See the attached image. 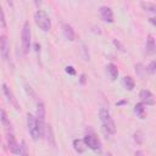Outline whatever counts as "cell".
Returning <instances> with one entry per match:
<instances>
[{
    "mask_svg": "<svg viewBox=\"0 0 156 156\" xmlns=\"http://www.w3.org/2000/svg\"><path fill=\"white\" fill-rule=\"evenodd\" d=\"M27 128H28V132L34 141L44 138L45 122L38 121L35 118V116H33L32 113H27Z\"/></svg>",
    "mask_w": 156,
    "mask_h": 156,
    "instance_id": "cell-1",
    "label": "cell"
},
{
    "mask_svg": "<svg viewBox=\"0 0 156 156\" xmlns=\"http://www.w3.org/2000/svg\"><path fill=\"white\" fill-rule=\"evenodd\" d=\"M99 117H100V122L102 126V129L106 134H111L113 135L116 133V124L113 118L111 117L110 111L106 107H100L99 110Z\"/></svg>",
    "mask_w": 156,
    "mask_h": 156,
    "instance_id": "cell-2",
    "label": "cell"
},
{
    "mask_svg": "<svg viewBox=\"0 0 156 156\" xmlns=\"http://www.w3.org/2000/svg\"><path fill=\"white\" fill-rule=\"evenodd\" d=\"M21 45H22V51L23 54H28L30 50L32 45V32H30V24L28 21L23 23L22 32H21Z\"/></svg>",
    "mask_w": 156,
    "mask_h": 156,
    "instance_id": "cell-3",
    "label": "cell"
},
{
    "mask_svg": "<svg viewBox=\"0 0 156 156\" xmlns=\"http://www.w3.org/2000/svg\"><path fill=\"white\" fill-rule=\"evenodd\" d=\"M34 22L35 24L43 30V32H49L51 28V21L49 15L44 10H37L34 13Z\"/></svg>",
    "mask_w": 156,
    "mask_h": 156,
    "instance_id": "cell-4",
    "label": "cell"
},
{
    "mask_svg": "<svg viewBox=\"0 0 156 156\" xmlns=\"http://www.w3.org/2000/svg\"><path fill=\"white\" fill-rule=\"evenodd\" d=\"M83 141H84L85 146L89 147L90 150H93L95 152H100L101 151L102 145H101V141H100V139H99V136L96 134H94V133L85 134V136L83 138Z\"/></svg>",
    "mask_w": 156,
    "mask_h": 156,
    "instance_id": "cell-5",
    "label": "cell"
},
{
    "mask_svg": "<svg viewBox=\"0 0 156 156\" xmlns=\"http://www.w3.org/2000/svg\"><path fill=\"white\" fill-rule=\"evenodd\" d=\"M0 56L7 61L10 56V41L6 35H0Z\"/></svg>",
    "mask_w": 156,
    "mask_h": 156,
    "instance_id": "cell-6",
    "label": "cell"
},
{
    "mask_svg": "<svg viewBox=\"0 0 156 156\" xmlns=\"http://www.w3.org/2000/svg\"><path fill=\"white\" fill-rule=\"evenodd\" d=\"M7 147L10 152L13 155H20L21 154V145L17 143L13 133H7Z\"/></svg>",
    "mask_w": 156,
    "mask_h": 156,
    "instance_id": "cell-7",
    "label": "cell"
},
{
    "mask_svg": "<svg viewBox=\"0 0 156 156\" xmlns=\"http://www.w3.org/2000/svg\"><path fill=\"white\" fill-rule=\"evenodd\" d=\"M2 87V91H4V95L6 96V99H7V101L10 102V105H12L16 110H20V105H18V101H17V99L15 98V95H13V93H12V90L10 89V87L7 85V84H2L1 85Z\"/></svg>",
    "mask_w": 156,
    "mask_h": 156,
    "instance_id": "cell-8",
    "label": "cell"
},
{
    "mask_svg": "<svg viewBox=\"0 0 156 156\" xmlns=\"http://www.w3.org/2000/svg\"><path fill=\"white\" fill-rule=\"evenodd\" d=\"M99 15H100V18L104 21V22H107V23H112L113 22V12H112V9L108 7V6H101L99 9Z\"/></svg>",
    "mask_w": 156,
    "mask_h": 156,
    "instance_id": "cell-9",
    "label": "cell"
},
{
    "mask_svg": "<svg viewBox=\"0 0 156 156\" xmlns=\"http://www.w3.org/2000/svg\"><path fill=\"white\" fill-rule=\"evenodd\" d=\"M139 98L141 100V104L144 105H149V106H152L155 105V96L154 94L147 90V89H143L140 93H139Z\"/></svg>",
    "mask_w": 156,
    "mask_h": 156,
    "instance_id": "cell-10",
    "label": "cell"
},
{
    "mask_svg": "<svg viewBox=\"0 0 156 156\" xmlns=\"http://www.w3.org/2000/svg\"><path fill=\"white\" fill-rule=\"evenodd\" d=\"M62 33H63V37L69 40V41H73L76 39V33H74V29L71 24L68 23H62Z\"/></svg>",
    "mask_w": 156,
    "mask_h": 156,
    "instance_id": "cell-11",
    "label": "cell"
},
{
    "mask_svg": "<svg viewBox=\"0 0 156 156\" xmlns=\"http://www.w3.org/2000/svg\"><path fill=\"white\" fill-rule=\"evenodd\" d=\"M44 138L46 139L48 144L50 146H56V140H55V136H54V130L51 128L50 124H45V132H44Z\"/></svg>",
    "mask_w": 156,
    "mask_h": 156,
    "instance_id": "cell-12",
    "label": "cell"
},
{
    "mask_svg": "<svg viewBox=\"0 0 156 156\" xmlns=\"http://www.w3.org/2000/svg\"><path fill=\"white\" fill-rule=\"evenodd\" d=\"M0 119H1V124L5 127V129H6V132L7 133H12V123L10 122V118L7 117V115H6V112L4 111V110H1L0 111Z\"/></svg>",
    "mask_w": 156,
    "mask_h": 156,
    "instance_id": "cell-13",
    "label": "cell"
},
{
    "mask_svg": "<svg viewBox=\"0 0 156 156\" xmlns=\"http://www.w3.org/2000/svg\"><path fill=\"white\" fill-rule=\"evenodd\" d=\"M145 51H146V54H149V55H154L155 51H156L155 39H154V37H152L151 34L147 35V39H146V43H145Z\"/></svg>",
    "mask_w": 156,
    "mask_h": 156,
    "instance_id": "cell-14",
    "label": "cell"
},
{
    "mask_svg": "<svg viewBox=\"0 0 156 156\" xmlns=\"http://www.w3.org/2000/svg\"><path fill=\"white\" fill-rule=\"evenodd\" d=\"M45 105L44 102L41 101H38L37 102V112H35V118L38 121H41V122H45Z\"/></svg>",
    "mask_w": 156,
    "mask_h": 156,
    "instance_id": "cell-15",
    "label": "cell"
},
{
    "mask_svg": "<svg viewBox=\"0 0 156 156\" xmlns=\"http://www.w3.org/2000/svg\"><path fill=\"white\" fill-rule=\"evenodd\" d=\"M134 112H135V115H136L140 119L145 118V116H146V108H145V105L141 104V102L135 104V105H134Z\"/></svg>",
    "mask_w": 156,
    "mask_h": 156,
    "instance_id": "cell-16",
    "label": "cell"
},
{
    "mask_svg": "<svg viewBox=\"0 0 156 156\" xmlns=\"http://www.w3.org/2000/svg\"><path fill=\"white\" fill-rule=\"evenodd\" d=\"M72 145H73L74 151L78 152V154H83V152L85 151V149H87V146H85L83 139H74L73 143H72Z\"/></svg>",
    "mask_w": 156,
    "mask_h": 156,
    "instance_id": "cell-17",
    "label": "cell"
},
{
    "mask_svg": "<svg viewBox=\"0 0 156 156\" xmlns=\"http://www.w3.org/2000/svg\"><path fill=\"white\" fill-rule=\"evenodd\" d=\"M106 68H107V73H108L110 78L112 80L117 79V77H118V68H117V66L115 63H108Z\"/></svg>",
    "mask_w": 156,
    "mask_h": 156,
    "instance_id": "cell-18",
    "label": "cell"
},
{
    "mask_svg": "<svg viewBox=\"0 0 156 156\" xmlns=\"http://www.w3.org/2000/svg\"><path fill=\"white\" fill-rule=\"evenodd\" d=\"M122 83H123V87H124L127 90H133L134 87H135V82H134V79H133L130 76H126V77H123Z\"/></svg>",
    "mask_w": 156,
    "mask_h": 156,
    "instance_id": "cell-19",
    "label": "cell"
},
{
    "mask_svg": "<svg viewBox=\"0 0 156 156\" xmlns=\"http://www.w3.org/2000/svg\"><path fill=\"white\" fill-rule=\"evenodd\" d=\"M140 6H141L145 11H150V12H152V13H156V6H155L154 2H149V1H146V2H140Z\"/></svg>",
    "mask_w": 156,
    "mask_h": 156,
    "instance_id": "cell-20",
    "label": "cell"
},
{
    "mask_svg": "<svg viewBox=\"0 0 156 156\" xmlns=\"http://www.w3.org/2000/svg\"><path fill=\"white\" fill-rule=\"evenodd\" d=\"M80 52H82V57L85 61H89V51H88V48L84 44H80Z\"/></svg>",
    "mask_w": 156,
    "mask_h": 156,
    "instance_id": "cell-21",
    "label": "cell"
},
{
    "mask_svg": "<svg viewBox=\"0 0 156 156\" xmlns=\"http://www.w3.org/2000/svg\"><path fill=\"white\" fill-rule=\"evenodd\" d=\"M145 71H146V72H149L150 74H155V72H156V62L152 60V61L146 66Z\"/></svg>",
    "mask_w": 156,
    "mask_h": 156,
    "instance_id": "cell-22",
    "label": "cell"
},
{
    "mask_svg": "<svg viewBox=\"0 0 156 156\" xmlns=\"http://www.w3.org/2000/svg\"><path fill=\"white\" fill-rule=\"evenodd\" d=\"M20 156H29V152H28V147H27V144L24 140L21 141V154Z\"/></svg>",
    "mask_w": 156,
    "mask_h": 156,
    "instance_id": "cell-23",
    "label": "cell"
},
{
    "mask_svg": "<svg viewBox=\"0 0 156 156\" xmlns=\"http://www.w3.org/2000/svg\"><path fill=\"white\" fill-rule=\"evenodd\" d=\"M0 26L2 28H6V20H5V15H4V11H2L1 5H0Z\"/></svg>",
    "mask_w": 156,
    "mask_h": 156,
    "instance_id": "cell-24",
    "label": "cell"
},
{
    "mask_svg": "<svg viewBox=\"0 0 156 156\" xmlns=\"http://www.w3.org/2000/svg\"><path fill=\"white\" fill-rule=\"evenodd\" d=\"M24 88H26V91H27V94L28 95H30V96H33V99L35 98V93L33 91V89L30 88V85H28V84H24Z\"/></svg>",
    "mask_w": 156,
    "mask_h": 156,
    "instance_id": "cell-25",
    "label": "cell"
},
{
    "mask_svg": "<svg viewBox=\"0 0 156 156\" xmlns=\"http://www.w3.org/2000/svg\"><path fill=\"white\" fill-rule=\"evenodd\" d=\"M65 71H66V73H68L69 76H74V74H76V69L73 68V66H66Z\"/></svg>",
    "mask_w": 156,
    "mask_h": 156,
    "instance_id": "cell-26",
    "label": "cell"
},
{
    "mask_svg": "<svg viewBox=\"0 0 156 156\" xmlns=\"http://www.w3.org/2000/svg\"><path fill=\"white\" fill-rule=\"evenodd\" d=\"M113 45L116 46V48H119V50L121 51H124V48H123V45L118 41V40H113Z\"/></svg>",
    "mask_w": 156,
    "mask_h": 156,
    "instance_id": "cell-27",
    "label": "cell"
},
{
    "mask_svg": "<svg viewBox=\"0 0 156 156\" xmlns=\"http://www.w3.org/2000/svg\"><path fill=\"white\" fill-rule=\"evenodd\" d=\"M134 140H135L138 144H141V139H140V132H138V133H135V134H134Z\"/></svg>",
    "mask_w": 156,
    "mask_h": 156,
    "instance_id": "cell-28",
    "label": "cell"
},
{
    "mask_svg": "<svg viewBox=\"0 0 156 156\" xmlns=\"http://www.w3.org/2000/svg\"><path fill=\"white\" fill-rule=\"evenodd\" d=\"M85 83V74H82L80 76V84H84Z\"/></svg>",
    "mask_w": 156,
    "mask_h": 156,
    "instance_id": "cell-29",
    "label": "cell"
},
{
    "mask_svg": "<svg viewBox=\"0 0 156 156\" xmlns=\"http://www.w3.org/2000/svg\"><path fill=\"white\" fill-rule=\"evenodd\" d=\"M135 156H143V152L141 151H135Z\"/></svg>",
    "mask_w": 156,
    "mask_h": 156,
    "instance_id": "cell-30",
    "label": "cell"
},
{
    "mask_svg": "<svg viewBox=\"0 0 156 156\" xmlns=\"http://www.w3.org/2000/svg\"><path fill=\"white\" fill-rule=\"evenodd\" d=\"M149 20H150V22H151V23H152V24H154V26H155V21H154V18H152V17H151V18H149Z\"/></svg>",
    "mask_w": 156,
    "mask_h": 156,
    "instance_id": "cell-31",
    "label": "cell"
}]
</instances>
